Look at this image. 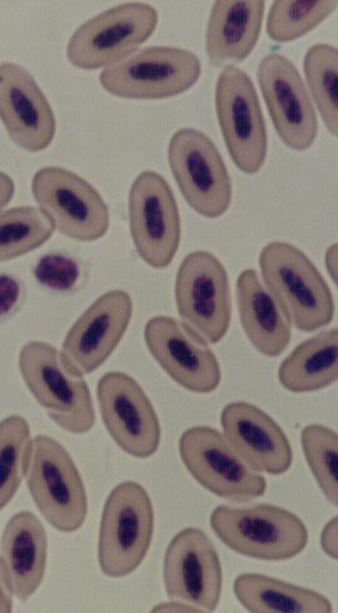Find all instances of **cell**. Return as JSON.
I'll return each mask as SVG.
<instances>
[{
    "label": "cell",
    "mask_w": 338,
    "mask_h": 613,
    "mask_svg": "<svg viewBox=\"0 0 338 613\" xmlns=\"http://www.w3.org/2000/svg\"><path fill=\"white\" fill-rule=\"evenodd\" d=\"M236 301L240 323L251 344L265 356H280L290 342L291 324L255 269H246L238 275Z\"/></svg>",
    "instance_id": "obj_23"
},
{
    "label": "cell",
    "mask_w": 338,
    "mask_h": 613,
    "mask_svg": "<svg viewBox=\"0 0 338 613\" xmlns=\"http://www.w3.org/2000/svg\"><path fill=\"white\" fill-rule=\"evenodd\" d=\"M0 119L16 145L46 149L56 135V116L33 76L16 62L0 64Z\"/></svg>",
    "instance_id": "obj_19"
},
{
    "label": "cell",
    "mask_w": 338,
    "mask_h": 613,
    "mask_svg": "<svg viewBox=\"0 0 338 613\" xmlns=\"http://www.w3.org/2000/svg\"><path fill=\"white\" fill-rule=\"evenodd\" d=\"M326 267L328 270V273L330 274L332 281H336V273H337V244H332L328 247L326 252Z\"/></svg>",
    "instance_id": "obj_37"
},
{
    "label": "cell",
    "mask_w": 338,
    "mask_h": 613,
    "mask_svg": "<svg viewBox=\"0 0 338 613\" xmlns=\"http://www.w3.org/2000/svg\"><path fill=\"white\" fill-rule=\"evenodd\" d=\"M19 370L33 398L49 418L71 434H86L96 411L83 374L53 346L29 341L20 350Z\"/></svg>",
    "instance_id": "obj_2"
},
{
    "label": "cell",
    "mask_w": 338,
    "mask_h": 613,
    "mask_svg": "<svg viewBox=\"0 0 338 613\" xmlns=\"http://www.w3.org/2000/svg\"><path fill=\"white\" fill-rule=\"evenodd\" d=\"M301 447L309 468L327 500L337 506L338 436L331 428L307 425L300 432Z\"/></svg>",
    "instance_id": "obj_30"
},
{
    "label": "cell",
    "mask_w": 338,
    "mask_h": 613,
    "mask_svg": "<svg viewBox=\"0 0 338 613\" xmlns=\"http://www.w3.org/2000/svg\"><path fill=\"white\" fill-rule=\"evenodd\" d=\"M132 311V299L125 290L103 293L71 325L62 342V354L82 374L95 371L121 341Z\"/></svg>",
    "instance_id": "obj_18"
},
{
    "label": "cell",
    "mask_w": 338,
    "mask_h": 613,
    "mask_svg": "<svg viewBox=\"0 0 338 613\" xmlns=\"http://www.w3.org/2000/svg\"><path fill=\"white\" fill-rule=\"evenodd\" d=\"M337 517L331 518L320 535V546L331 558L337 560Z\"/></svg>",
    "instance_id": "obj_33"
},
{
    "label": "cell",
    "mask_w": 338,
    "mask_h": 613,
    "mask_svg": "<svg viewBox=\"0 0 338 613\" xmlns=\"http://www.w3.org/2000/svg\"><path fill=\"white\" fill-rule=\"evenodd\" d=\"M163 583L169 597L215 611L222 591V567L209 537L197 527L177 533L163 556Z\"/></svg>",
    "instance_id": "obj_17"
},
{
    "label": "cell",
    "mask_w": 338,
    "mask_h": 613,
    "mask_svg": "<svg viewBox=\"0 0 338 613\" xmlns=\"http://www.w3.org/2000/svg\"><path fill=\"white\" fill-rule=\"evenodd\" d=\"M152 612H201L202 609H199L196 605L183 601H172L159 603L151 610Z\"/></svg>",
    "instance_id": "obj_35"
},
{
    "label": "cell",
    "mask_w": 338,
    "mask_h": 613,
    "mask_svg": "<svg viewBox=\"0 0 338 613\" xmlns=\"http://www.w3.org/2000/svg\"><path fill=\"white\" fill-rule=\"evenodd\" d=\"M304 71L324 124L329 133L336 136L338 132L337 48L329 43L311 46L304 57Z\"/></svg>",
    "instance_id": "obj_28"
},
{
    "label": "cell",
    "mask_w": 338,
    "mask_h": 613,
    "mask_svg": "<svg viewBox=\"0 0 338 613\" xmlns=\"http://www.w3.org/2000/svg\"><path fill=\"white\" fill-rule=\"evenodd\" d=\"M23 289L11 275H0V320L10 315L19 305Z\"/></svg>",
    "instance_id": "obj_32"
},
{
    "label": "cell",
    "mask_w": 338,
    "mask_h": 613,
    "mask_svg": "<svg viewBox=\"0 0 338 613\" xmlns=\"http://www.w3.org/2000/svg\"><path fill=\"white\" fill-rule=\"evenodd\" d=\"M257 79L275 129L295 150L309 148L318 134V117L296 66L280 53L259 62Z\"/></svg>",
    "instance_id": "obj_16"
},
{
    "label": "cell",
    "mask_w": 338,
    "mask_h": 613,
    "mask_svg": "<svg viewBox=\"0 0 338 613\" xmlns=\"http://www.w3.org/2000/svg\"><path fill=\"white\" fill-rule=\"evenodd\" d=\"M12 596L13 594L9 588L3 563L0 556V613H9L12 611Z\"/></svg>",
    "instance_id": "obj_34"
},
{
    "label": "cell",
    "mask_w": 338,
    "mask_h": 613,
    "mask_svg": "<svg viewBox=\"0 0 338 613\" xmlns=\"http://www.w3.org/2000/svg\"><path fill=\"white\" fill-rule=\"evenodd\" d=\"M48 216L33 206L0 211V262L24 255L46 243L53 233Z\"/></svg>",
    "instance_id": "obj_27"
},
{
    "label": "cell",
    "mask_w": 338,
    "mask_h": 613,
    "mask_svg": "<svg viewBox=\"0 0 338 613\" xmlns=\"http://www.w3.org/2000/svg\"><path fill=\"white\" fill-rule=\"evenodd\" d=\"M220 424L229 445L252 470L281 475L291 467L294 454L288 437L257 406L230 402L221 410Z\"/></svg>",
    "instance_id": "obj_20"
},
{
    "label": "cell",
    "mask_w": 338,
    "mask_h": 613,
    "mask_svg": "<svg viewBox=\"0 0 338 613\" xmlns=\"http://www.w3.org/2000/svg\"><path fill=\"white\" fill-rule=\"evenodd\" d=\"M338 378V331L318 332L298 344L280 363L281 386L296 393L326 388Z\"/></svg>",
    "instance_id": "obj_25"
},
{
    "label": "cell",
    "mask_w": 338,
    "mask_h": 613,
    "mask_svg": "<svg viewBox=\"0 0 338 613\" xmlns=\"http://www.w3.org/2000/svg\"><path fill=\"white\" fill-rule=\"evenodd\" d=\"M103 425L128 455L148 458L159 448L161 428L157 412L142 387L121 371L105 373L97 383Z\"/></svg>",
    "instance_id": "obj_14"
},
{
    "label": "cell",
    "mask_w": 338,
    "mask_h": 613,
    "mask_svg": "<svg viewBox=\"0 0 338 613\" xmlns=\"http://www.w3.org/2000/svg\"><path fill=\"white\" fill-rule=\"evenodd\" d=\"M30 495L44 519L62 533L78 531L88 514L86 487L72 457L56 439H32L27 471Z\"/></svg>",
    "instance_id": "obj_5"
},
{
    "label": "cell",
    "mask_w": 338,
    "mask_h": 613,
    "mask_svg": "<svg viewBox=\"0 0 338 613\" xmlns=\"http://www.w3.org/2000/svg\"><path fill=\"white\" fill-rule=\"evenodd\" d=\"M31 442L30 426L23 417L11 415L0 421V510L27 476Z\"/></svg>",
    "instance_id": "obj_26"
},
{
    "label": "cell",
    "mask_w": 338,
    "mask_h": 613,
    "mask_svg": "<svg viewBox=\"0 0 338 613\" xmlns=\"http://www.w3.org/2000/svg\"><path fill=\"white\" fill-rule=\"evenodd\" d=\"M233 593L251 613H331L334 610L319 592L260 573L238 575Z\"/></svg>",
    "instance_id": "obj_24"
},
{
    "label": "cell",
    "mask_w": 338,
    "mask_h": 613,
    "mask_svg": "<svg viewBox=\"0 0 338 613\" xmlns=\"http://www.w3.org/2000/svg\"><path fill=\"white\" fill-rule=\"evenodd\" d=\"M31 191L40 210L64 236L91 242L108 232V205L99 192L74 172L60 166L42 167L32 177Z\"/></svg>",
    "instance_id": "obj_9"
},
{
    "label": "cell",
    "mask_w": 338,
    "mask_h": 613,
    "mask_svg": "<svg viewBox=\"0 0 338 613\" xmlns=\"http://www.w3.org/2000/svg\"><path fill=\"white\" fill-rule=\"evenodd\" d=\"M128 216L138 255L155 269L168 266L180 243V215L171 187L157 172H141L132 182Z\"/></svg>",
    "instance_id": "obj_12"
},
{
    "label": "cell",
    "mask_w": 338,
    "mask_h": 613,
    "mask_svg": "<svg viewBox=\"0 0 338 613\" xmlns=\"http://www.w3.org/2000/svg\"><path fill=\"white\" fill-rule=\"evenodd\" d=\"M155 527L152 500L138 483L118 484L108 495L98 536V562L109 577L131 574L146 557Z\"/></svg>",
    "instance_id": "obj_4"
},
{
    "label": "cell",
    "mask_w": 338,
    "mask_h": 613,
    "mask_svg": "<svg viewBox=\"0 0 338 613\" xmlns=\"http://www.w3.org/2000/svg\"><path fill=\"white\" fill-rule=\"evenodd\" d=\"M143 339L157 363L182 388L209 393L219 386L218 359L206 339L188 323L156 315L147 321Z\"/></svg>",
    "instance_id": "obj_15"
},
{
    "label": "cell",
    "mask_w": 338,
    "mask_h": 613,
    "mask_svg": "<svg viewBox=\"0 0 338 613\" xmlns=\"http://www.w3.org/2000/svg\"><path fill=\"white\" fill-rule=\"evenodd\" d=\"M259 267L266 290L291 325L310 332L332 321V293L298 247L282 241L266 244L259 254Z\"/></svg>",
    "instance_id": "obj_1"
},
{
    "label": "cell",
    "mask_w": 338,
    "mask_h": 613,
    "mask_svg": "<svg viewBox=\"0 0 338 613\" xmlns=\"http://www.w3.org/2000/svg\"><path fill=\"white\" fill-rule=\"evenodd\" d=\"M14 188L12 178L0 171V211L12 200Z\"/></svg>",
    "instance_id": "obj_36"
},
{
    "label": "cell",
    "mask_w": 338,
    "mask_h": 613,
    "mask_svg": "<svg viewBox=\"0 0 338 613\" xmlns=\"http://www.w3.org/2000/svg\"><path fill=\"white\" fill-rule=\"evenodd\" d=\"M179 454L190 475L207 490L235 503L262 496L266 479L247 466L217 429L193 426L179 439Z\"/></svg>",
    "instance_id": "obj_11"
},
{
    "label": "cell",
    "mask_w": 338,
    "mask_h": 613,
    "mask_svg": "<svg viewBox=\"0 0 338 613\" xmlns=\"http://www.w3.org/2000/svg\"><path fill=\"white\" fill-rule=\"evenodd\" d=\"M168 163L186 202L201 216L217 218L231 203V178L213 142L201 130L181 128L168 144Z\"/></svg>",
    "instance_id": "obj_8"
},
{
    "label": "cell",
    "mask_w": 338,
    "mask_h": 613,
    "mask_svg": "<svg viewBox=\"0 0 338 613\" xmlns=\"http://www.w3.org/2000/svg\"><path fill=\"white\" fill-rule=\"evenodd\" d=\"M200 74L201 64L193 52L153 46L105 68L99 81L108 93L121 98L161 99L187 91Z\"/></svg>",
    "instance_id": "obj_7"
},
{
    "label": "cell",
    "mask_w": 338,
    "mask_h": 613,
    "mask_svg": "<svg viewBox=\"0 0 338 613\" xmlns=\"http://www.w3.org/2000/svg\"><path fill=\"white\" fill-rule=\"evenodd\" d=\"M158 11L145 2H126L107 9L79 26L66 55L84 70L111 67L128 58L156 30Z\"/></svg>",
    "instance_id": "obj_6"
},
{
    "label": "cell",
    "mask_w": 338,
    "mask_h": 613,
    "mask_svg": "<svg viewBox=\"0 0 338 613\" xmlns=\"http://www.w3.org/2000/svg\"><path fill=\"white\" fill-rule=\"evenodd\" d=\"M177 311L210 343L227 333L231 318L230 285L222 263L208 251H193L181 261L175 281Z\"/></svg>",
    "instance_id": "obj_13"
},
{
    "label": "cell",
    "mask_w": 338,
    "mask_h": 613,
    "mask_svg": "<svg viewBox=\"0 0 338 613\" xmlns=\"http://www.w3.org/2000/svg\"><path fill=\"white\" fill-rule=\"evenodd\" d=\"M210 526L227 547L257 560H289L300 554L308 543L302 520L272 504L219 505L210 514Z\"/></svg>",
    "instance_id": "obj_3"
},
{
    "label": "cell",
    "mask_w": 338,
    "mask_h": 613,
    "mask_svg": "<svg viewBox=\"0 0 338 613\" xmlns=\"http://www.w3.org/2000/svg\"><path fill=\"white\" fill-rule=\"evenodd\" d=\"M337 7L336 0L274 1L267 16V33L276 42L292 41L319 26Z\"/></svg>",
    "instance_id": "obj_29"
},
{
    "label": "cell",
    "mask_w": 338,
    "mask_h": 613,
    "mask_svg": "<svg viewBox=\"0 0 338 613\" xmlns=\"http://www.w3.org/2000/svg\"><path fill=\"white\" fill-rule=\"evenodd\" d=\"M34 273L41 283L52 289L63 290L74 282L77 266L66 256L47 255L39 261Z\"/></svg>",
    "instance_id": "obj_31"
},
{
    "label": "cell",
    "mask_w": 338,
    "mask_h": 613,
    "mask_svg": "<svg viewBox=\"0 0 338 613\" xmlns=\"http://www.w3.org/2000/svg\"><path fill=\"white\" fill-rule=\"evenodd\" d=\"M215 107L222 137L235 165L256 174L264 165L268 138L257 90L246 71L227 65L215 88Z\"/></svg>",
    "instance_id": "obj_10"
},
{
    "label": "cell",
    "mask_w": 338,
    "mask_h": 613,
    "mask_svg": "<svg viewBox=\"0 0 338 613\" xmlns=\"http://www.w3.org/2000/svg\"><path fill=\"white\" fill-rule=\"evenodd\" d=\"M0 549L9 588L26 602L46 572L48 542L41 520L29 510L14 514L3 528Z\"/></svg>",
    "instance_id": "obj_21"
},
{
    "label": "cell",
    "mask_w": 338,
    "mask_h": 613,
    "mask_svg": "<svg viewBox=\"0 0 338 613\" xmlns=\"http://www.w3.org/2000/svg\"><path fill=\"white\" fill-rule=\"evenodd\" d=\"M264 14L265 1H216L206 30L210 65L222 67L245 60L259 39Z\"/></svg>",
    "instance_id": "obj_22"
}]
</instances>
